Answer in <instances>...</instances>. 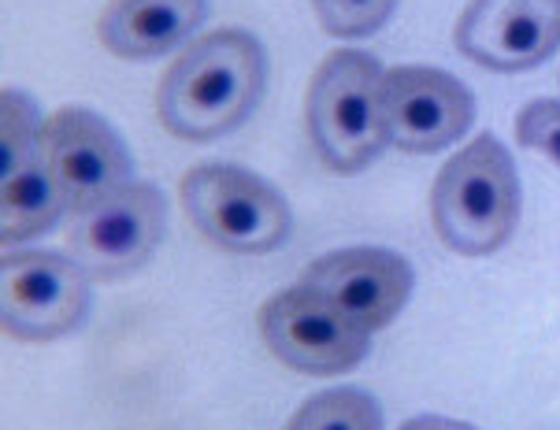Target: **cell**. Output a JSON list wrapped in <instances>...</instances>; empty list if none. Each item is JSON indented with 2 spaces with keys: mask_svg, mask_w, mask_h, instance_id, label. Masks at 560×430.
<instances>
[{
  "mask_svg": "<svg viewBox=\"0 0 560 430\" xmlns=\"http://www.w3.org/2000/svg\"><path fill=\"white\" fill-rule=\"evenodd\" d=\"M167 226V208L156 186L130 183L119 194L71 212L68 256L90 279H122L156 253Z\"/></svg>",
  "mask_w": 560,
  "mask_h": 430,
  "instance_id": "obj_7",
  "label": "cell"
},
{
  "mask_svg": "<svg viewBox=\"0 0 560 430\" xmlns=\"http://www.w3.org/2000/svg\"><path fill=\"white\" fill-rule=\"evenodd\" d=\"M90 312V271L74 256L19 248L0 264V319L15 341H56Z\"/></svg>",
  "mask_w": 560,
  "mask_h": 430,
  "instance_id": "obj_5",
  "label": "cell"
},
{
  "mask_svg": "<svg viewBox=\"0 0 560 430\" xmlns=\"http://www.w3.org/2000/svg\"><path fill=\"white\" fill-rule=\"evenodd\" d=\"M42 112L37 104L19 90H4V133H0V152H4V178L26 167L42 152Z\"/></svg>",
  "mask_w": 560,
  "mask_h": 430,
  "instance_id": "obj_15",
  "label": "cell"
},
{
  "mask_svg": "<svg viewBox=\"0 0 560 430\" xmlns=\"http://www.w3.org/2000/svg\"><path fill=\"white\" fill-rule=\"evenodd\" d=\"M287 430H383V408L357 386L323 390L290 416Z\"/></svg>",
  "mask_w": 560,
  "mask_h": 430,
  "instance_id": "obj_14",
  "label": "cell"
},
{
  "mask_svg": "<svg viewBox=\"0 0 560 430\" xmlns=\"http://www.w3.org/2000/svg\"><path fill=\"white\" fill-rule=\"evenodd\" d=\"M383 67L360 49H338L316 67L305 101L308 138L319 160L338 175L375 164L386 141Z\"/></svg>",
  "mask_w": 560,
  "mask_h": 430,
  "instance_id": "obj_3",
  "label": "cell"
},
{
  "mask_svg": "<svg viewBox=\"0 0 560 430\" xmlns=\"http://www.w3.org/2000/svg\"><path fill=\"white\" fill-rule=\"evenodd\" d=\"M401 430H476L471 423H460V419H450V416H416L401 423Z\"/></svg>",
  "mask_w": 560,
  "mask_h": 430,
  "instance_id": "obj_18",
  "label": "cell"
},
{
  "mask_svg": "<svg viewBox=\"0 0 560 430\" xmlns=\"http://www.w3.org/2000/svg\"><path fill=\"white\" fill-rule=\"evenodd\" d=\"M68 212H71L68 197L56 186L52 171L45 167L42 152H37L31 164L4 178V189H0V242L4 245L31 242V237L52 231L56 219Z\"/></svg>",
  "mask_w": 560,
  "mask_h": 430,
  "instance_id": "obj_13",
  "label": "cell"
},
{
  "mask_svg": "<svg viewBox=\"0 0 560 430\" xmlns=\"http://www.w3.org/2000/svg\"><path fill=\"white\" fill-rule=\"evenodd\" d=\"M178 197L189 223L226 253L264 256L290 237L293 216L287 197L245 167L201 164L186 171Z\"/></svg>",
  "mask_w": 560,
  "mask_h": 430,
  "instance_id": "obj_4",
  "label": "cell"
},
{
  "mask_svg": "<svg viewBox=\"0 0 560 430\" xmlns=\"http://www.w3.org/2000/svg\"><path fill=\"white\" fill-rule=\"evenodd\" d=\"M386 141L401 152H442L476 123V97L439 67H390L383 74Z\"/></svg>",
  "mask_w": 560,
  "mask_h": 430,
  "instance_id": "obj_8",
  "label": "cell"
},
{
  "mask_svg": "<svg viewBox=\"0 0 560 430\" xmlns=\"http://www.w3.org/2000/svg\"><path fill=\"white\" fill-rule=\"evenodd\" d=\"M431 216L439 237L460 256H490L509 242L520 219V178L493 133H479L445 160L431 189Z\"/></svg>",
  "mask_w": 560,
  "mask_h": 430,
  "instance_id": "obj_2",
  "label": "cell"
},
{
  "mask_svg": "<svg viewBox=\"0 0 560 430\" xmlns=\"http://www.w3.org/2000/svg\"><path fill=\"white\" fill-rule=\"evenodd\" d=\"M516 138L530 152H542L560 167V101H530L516 116Z\"/></svg>",
  "mask_w": 560,
  "mask_h": 430,
  "instance_id": "obj_17",
  "label": "cell"
},
{
  "mask_svg": "<svg viewBox=\"0 0 560 430\" xmlns=\"http://www.w3.org/2000/svg\"><path fill=\"white\" fill-rule=\"evenodd\" d=\"M260 338L279 364L316 379L353 371L372 349V334L305 286H290L264 301Z\"/></svg>",
  "mask_w": 560,
  "mask_h": 430,
  "instance_id": "obj_6",
  "label": "cell"
},
{
  "mask_svg": "<svg viewBox=\"0 0 560 430\" xmlns=\"http://www.w3.org/2000/svg\"><path fill=\"white\" fill-rule=\"evenodd\" d=\"M298 286L319 293L330 309L375 334L390 327L412 298V267L390 248L353 245L312 260Z\"/></svg>",
  "mask_w": 560,
  "mask_h": 430,
  "instance_id": "obj_9",
  "label": "cell"
},
{
  "mask_svg": "<svg viewBox=\"0 0 560 430\" xmlns=\"http://www.w3.org/2000/svg\"><path fill=\"white\" fill-rule=\"evenodd\" d=\"M319 23L335 37H368L394 15L397 0H312Z\"/></svg>",
  "mask_w": 560,
  "mask_h": 430,
  "instance_id": "obj_16",
  "label": "cell"
},
{
  "mask_svg": "<svg viewBox=\"0 0 560 430\" xmlns=\"http://www.w3.org/2000/svg\"><path fill=\"white\" fill-rule=\"evenodd\" d=\"M42 160L63 189L71 212L130 186V152L122 138L90 108H60L45 119Z\"/></svg>",
  "mask_w": 560,
  "mask_h": 430,
  "instance_id": "obj_10",
  "label": "cell"
},
{
  "mask_svg": "<svg viewBox=\"0 0 560 430\" xmlns=\"http://www.w3.org/2000/svg\"><path fill=\"white\" fill-rule=\"evenodd\" d=\"M453 37L490 71H527L560 49V0H471Z\"/></svg>",
  "mask_w": 560,
  "mask_h": 430,
  "instance_id": "obj_11",
  "label": "cell"
},
{
  "mask_svg": "<svg viewBox=\"0 0 560 430\" xmlns=\"http://www.w3.org/2000/svg\"><path fill=\"white\" fill-rule=\"evenodd\" d=\"M268 82V56L249 31H215L167 67L156 112L167 133L183 141H215L256 112Z\"/></svg>",
  "mask_w": 560,
  "mask_h": 430,
  "instance_id": "obj_1",
  "label": "cell"
},
{
  "mask_svg": "<svg viewBox=\"0 0 560 430\" xmlns=\"http://www.w3.org/2000/svg\"><path fill=\"white\" fill-rule=\"evenodd\" d=\"M205 19L208 0H108L97 37L119 60H156L189 42Z\"/></svg>",
  "mask_w": 560,
  "mask_h": 430,
  "instance_id": "obj_12",
  "label": "cell"
}]
</instances>
